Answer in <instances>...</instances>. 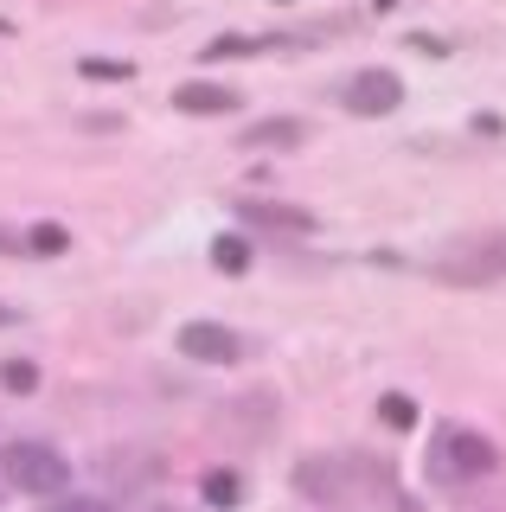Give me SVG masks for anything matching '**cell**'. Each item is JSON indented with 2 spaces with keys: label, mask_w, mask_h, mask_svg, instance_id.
<instances>
[{
  "label": "cell",
  "mask_w": 506,
  "mask_h": 512,
  "mask_svg": "<svg viewBox=\"0 0 506 512\" xmlns=\"http://www.w3.org/2000/svg\"><path fill=\"white\" fill-rule=\"evenodd\" d=\"M173 109H180V116H225V109H237V90H225V84H180L173 90Z\"/></svg>",
  "instance_id": "cell-7"
},
{
  "label": "cell",
  "mask_w": 506,
  "mask_h": 512,
  "mask_svg": "<svg viewBox=\"0 0 506 512\" xmlns=\"http://www.w3.org/2000/svg\"><path fill=\"white\" fill-rule=\"evenodd\" d=\"M65 512H109V506H97V500H71Z\"/></svg>",
  "instance_id": "cell-16"
},
{
  "label": "cell",
  "mask_w": 506,
  "mask_h": 512,
  "mask_svg": "<svg viewBox=\"0 0 506 512\" xmlns=\"http://www.w3.org/2000/svg\"><path fill=\"white\" fill-rule=\"evenodd\" d=\"M77 71H84V77H129V64H122V58H84Z\"/></svg>",
  "instance_id": "cell-15"
},
{
  "label": "cell",
  "mask_w": 506,
  "mask_h": 512,
  "mask_svg": "<svg viewBox=\"0 0 506 512\" xmlns=\"http://www.w3.org/2000/svg\"><path fill=\"white\" fill-rule=\"evenodd\" d=\"M430 276L436 282H500L506 276V237L500 231H487V237H468V244H455V250H442L436 263H430Z\"/></svg>",
  "instance_id": "cell-2"
},
{
  "label": "cell",
  "mask_w": 506,
  "mask_h": 512,
  "mask_svg": "<svg viewBox=\"0 0 506 512\" xmlns=\"http://www.w3.org/2000/svg\"><path fill=\"white\" fill-rule=\"evenodd\" d=\"M173 346H180V359H193V365H237L244 359V333H231L225 320H186Z\"/></svg>",
  "instance_id": "cell-5"
},
{
  "label": "cell",
  "mask_w": 506,
  "mask_h": 512,
  "mask_svg": "<svg viewBox=\"0 0 506 512\" xmlns=\"http://www.w3.org/2000/svg\"><path fill=\"white\" fill-rule=\"evenodd\" d=\"M0 474L13 480L20 493H65V480H71V468H65V455H58L52 442H7L0 448Z\"/></svg>",
  "instance_id": "cell-1"
},
{
  "label": "cell",
  "mask_w": 506,
  "mask_h": 512,
  "mask_svg": "<svg viewBox=\"0 0 506 512\" xmlns=\"http://www.w3.org/2000/svg\"><path fill=\"white\" fill-rule=\"evenodd\" d=\"M372 7H378V13H385V7H398V0H372Z\"/></svg>",
  "instance_id": "cell-18"
},
{
  "label": "cell",
  "mask_w": 506,
  "mask_h": 512,
  "mask_svg": "<svg viewBox=\"0 0 506 512\" xmlns=\"http://www.w3.org/2000/svg\"><path fill=\"white\" fill-rule=\"evenodd\" d=\"M500 468V448L474 429H442L436 436V474L442 480H487Z\"/></svg>",
  "instance_id": "cell-3"
},
{
  "label": "cell",
  "mask_w": 506,
  "mask_h": 512,
  "mask_svg": "<svg viewBox=\"0 0 506 512\" xmlns=\"http://www.w3.org/2000/svg\"><path fill=\"white\" fill-rule=\"evenodd\" d=\"M13 320H20V308H7V301H0V327H13Z\"/></svg>",
  "instance_id": "cell-17"
},
{
  "label": "cell",
  "mask_w": 506,
  "mask_h": 512,
  "mask_svg": "<svg viewBox=\"0 0 506 512\" xmlns=\"http://www.w3.org/2000/svg\"><path fill=\"white\" fill-rule=\"evenodd\" d=\"M199 493H205V506H218V512H231L237 500H244V480H237V468H212L199 480Z\"/></svg>",
  "instance_id": "cell-10"
},
{
  "label": "cell",
  "mask_w": 506,
  "mask_h": 512,
  "mask_svg": "<svg viewBox=\"0 0 506 512\" xmlns=\"http://www.w3.org/2000/svg\"><path fill=\"white\" fill-rule=\"evenodd\" d=\"M212 263H218V276H244L257 263V244L244 231H225V237H212Z\"/></svg>",
  "instance_id": "cell-9"
},
{
  "label": "cell",
  "mask_w": 506,
  "mask_h": 512,
  "mask_svg": "<svg viewBox=\"0 0 506 512\" xmlns=\"http://www.w3.org/2000/svg\"><path fill=\"white\" fill-rule=\"evenodd\" d=\"M378 416H385L391 429H417V397H404V391H385V397H378Z\"/></svg>",
  "instance_id": "cell-14"
},
{
  "label": "cell",
  "mask_w": 506,
  "mask_h": 512,
  "mask_svg": "<svg viewBox=\"0 0 506 512\" xmlns=\"http://www.w3.org/2000/svg\"><path fill=\"white\" fill-rule=\"evenodd\" d=\"M0 391L33 397V391H39V365H33V359H7V365H0Z\"/></svg>",
  "instance_id": "cell-13"
},
{
  "label": "cell",
  "mask_w": 506,
  "mask_h": 512,
  "mask_svg": "<svg viewBox=\"0 0 506 512\" xmlns=\"http://www.w3.org/2000/svg\"><path fill=\"white\" fill-rule=\"evenodd\" d=\"M308 135L314 128L302 116H263V122H250L244 128V148L250 154H270V148H308Z\"/></svg>",
  "instance_id": "cell-6"
},
{
  "label": "cell",
  "mask_w": 506,
  "mask_h": 512,
  "mask_svg": "<svg viewBox=\"0 0 506 512\" xmlns=\"http://www.w3.org/2000/svg\"><path fill=\"white\" fill-rule=\"evenodd\" d=\"M20 244H26V256H65V250H71V231L45 218V224H33V231L20 237Z\"/></svg>",
  "instance_id": "cell-12"
},
{
  "label": "cell",
  "mask_w": 506,
  "mask_h": 512,
  "mask_svg": "<svg viewBox=\"0 0 506 512\" xmlns=\"http://www.w3.org/2000/svg\"><path fill=\"white\" fill-rule=\"evenodd\" d=\"M270 32H263V39H244V32H225V39H212V45H205V52L199 58H212V64H225V58H250V52H270Z\"/></svg>",
  "instance_id": "cell-11"
},
{
  "label": "cell",
  "mask_w": 506,
  "mask_h": 512,
  "mask_svg": "<svg viewBox=\"0 0 506 512\" xmlns=\"http://www.w3.org/2000/svg\"><path fill=\"white\" fill-rule=\"evenodd\" d=\"M237 218L244 224H270V231H308V212H295V205H270V199H244L237 205Z\"/></svg>",
  "instance_id": "cell-8"
},
{
  "label": "cell",
  "mask_w": 506,
  "mask_h": 512,
  "mask_svg": "<svg viewBox=\"0 0 506 512\" xmlns=\"http://www.w3.org/2000/svg\"><path fill=\"white\" fill-rule=\"evenodd\" d=\"M340 103L353 109V116H391V109L404 103V77L385 71V64H366V71H353L340 84Z\"/></svg>",
  "instance_id": "cell-4"
}]
</instances>
